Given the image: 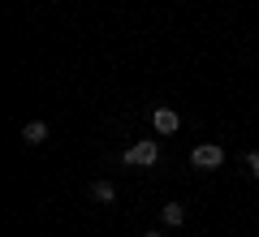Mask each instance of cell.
<instances>
[{"label": "cell", "mask_w": 259, "mask_h": 237, "mask_svg": "<svg viewBox=\"0 0 259 237\" xmlns=\"http://www.w3.org/2000/svg\"><path fill=\"white\" fill-rule=\"evenodd\" d=\"M121 160H125L130 168H151L160 160V143L156 138H139V143H130L125 151H121Z\"/></svg>", "instance_id": "cell-1"}, {"label": "cell", "mask_w": 259, "mask_h": 237, "mask_svg": "<svg viewBox=\"0 0 259 237\" xmlns=\"http://www.w3.org/2000/svg\"><path fill=\"white\" fill-rule=\"evenodd\" d=\"M151 125H156V134H177V129H182V117H177L173 108H156L151 112Z\"/></svg>", "instance_id": "cell-3"}, {"label": "cell", "mask_w": 259, "mask_h": 237, "mask_svg": "<svg viewBox=\"0 0 259 237\" xmlns=\"http://www.w3.org/2000/svg\"><path fill=\"white\" fill-rule=\"evenodd\" d=\"M91 199H95V203H112V199H117L112 181H91Z\"/></svg>", "instance_id": "cell-6"}, {"label": "cell", "mask_w": 259, "mask_h": 237, "mask_svg": "<svg viewBox=\"0 0 259 237\" xmlns=\"http://www.w3.org/2000/svg\"><path fill=\"white\" fill-rule=\"evenodd\" d=\"M143 237H164V233H160V228H151V233H143Z\"/></svg>", "instance_id": "cell-8"}, {"label": "cell", "mask_w": 259, "mask_h": 237, "mask_svg": "<svg viewBox=\"0 0 259 237\" xmlns=\"http://www.w3.org/2000/svg\"><path fill=\"white\" fill-rule=\"evenodd\" d=\"M190 164L203 168V173H216V168L225 164V147H221V143H199V147L190 151Z\"/></svg>", "instance_id": "cell-2"}, {"label": "cell", "mask_w": 259, "mask_h": 237, "mask_svg": "<svg viewBox=\"0 0 259 237\" xmlns=\"http://www.w3.org/2000/svg\"><path fill=\"white\" fill-rule=\"evenodd\" d=\"M22 143H26V147L48 143V121H30V125H22Z\"/></svg>", "instance_id": "cell-4"}, {"label": "cell", "mask_w": 259, "mask_h": 237, "mask_svg": "<svg viewBox=\"0 0 259 237\" xmlns=\"http://www.w3.org/2000/svg\"><path fill=\"white\" fill-rule=\"evenodd\" d=\"M246 168H250V177H259V151H246Z\"/></svg>", "instance_id": "cell-7"}, {"label": "cell", "mask_w": 259, "mask_h": 237, "mask_svg": "<svg viewBox=\"0 0 259 237\" xmlns=\"http://www.w3.org/2000/svg\"><path fill=\"white\" fill-rule=\"evenodd\" d=\"M160 220H164L168 228L186 224V207H182V203H164V207H160Z\"/></svg>", "instance_id": "cell-5"}]
</instances>
